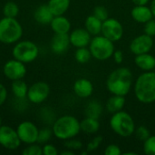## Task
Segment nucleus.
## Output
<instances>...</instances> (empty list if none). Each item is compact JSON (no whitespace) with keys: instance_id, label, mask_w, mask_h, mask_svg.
I'll return each instance as SVG.
<instances>
[{"instance_id":"f257e3e1","label":"nucleus","mask_w":155,"mask_h":155,"mask_svg":"<svg viewBox=\"0 0 155 155\" xmlns=\"http://www.w3.org/2000/svg\"><path fill=\"white\" fill-rule=\"evenodd\" d=\"M133 84V74L130 69L121 67L110 74L106 85L110 93L116 95L125 96Z\"/></svg>"},{"instance_id":"5701e85b","label":"nucleus","mask_w":155,"mask_h":155,"mask_svg":"<svg viewBox=\"0 0 155 155\" xmlns=\"http://www.w3.org/2000/svg\"><path fill=\"white\" fill-rule=\"evenodd\" d=\"M102 25H103V21L98 19L94 15H89L85 20V29L90 33L91 35H99L102 31Z\"/></svg>"},{"instance_id":"6ab92c4d","label":"nucleus","mask_w":155,"mask_h":155,"mask_svg":"<svg viewBox=\"0 0 155 155\" xmlns=\"http://www.w3.org/2000/svg\"><path fill=\"white\" fill-rule=\"evenodd\" d=\"M50 25L54 34H68L71 29V24L69 20L63 15L54 16Z\"/></svg>"},{"instance_id":"ddd939ff","label":"nucleus","mask_w":155,"mask_h":155,"mask_svg":"<svg viewBox=\"0 0 155 155\" xmlns=\"http://www.w3.org/2000/svg\"><path fill=\"white\" fill-rule=\"evenodd\" d=\"M153 45V37L144 34L135 37L132 41L130 45V49L132 53H134L135 55H138V54L149 53Z\"/></svg>"},{"instance_id":"4be33fe9","label":"nucleus","mask_w":155,"mask_h":155,"mask_svg":"<svg viewBox=\"0 0 155 155\" xmlns=\"http://www.w3.org/2000/svg\"><path fill=\"white\" fill-rule=\"evenodd\" d=\"M124 104H125L124 96L114 94V96L108 99L106 103V109L109 113L115 114L119 111H122Z\"/></svg>"},{"instance_id":"cd10ccee","label":"nucleus","mask_w":155,"mask_h":155,"mask_svg":"<svg viewBox=\"0 0 155 155\" xmlns=\"http://www.w3.org/2000/svg\"><path fill=\"white\" fill-rule=\"evenodd\" d=\"M74 56H75V59L78 63L85 64L90 60L92 54H91L90 50L87 49L86 47H80V48H77Z\"/></svg>"},{"instance_id":"20e7f679","label":"nucleus","mask_w":155,"mask_h":155,"mask_svg":"<svg viewBox=\"0 0 155 155\" xmlns=\"http://www.w3.org/2000/svg\"><path fill=\"white\" fill-rule=\"evenodd\" d=\"M23 35L21 24L12 17H3L0 20V42L3 44L17 43Z\"/></svg>"},{"instance_id":"c9c22d12","label":"nucleus","mask_w":155,"mask_h":155,"mask_svg":"<svg viewBox=\"0 0 155 155\" xmlns=\"http://www.w3.org/2000/svg\"><path fill=\"white\" fill-rule=\"evenodd\" d=\"M144 33L150 36H154L155 35V20L151 19L150 21L145 23L144 25Z\"/></svg>"},{"instance_id":"2eb2a0df","label":"nucleus","mask_w":155,"mask_h":155,"mask_svg":"<svg viewBox=\"0 0 155 155\" xmlns=\"http://www.w3.org/2000/svg\"><path fill=\"white\" fill-rule=\"evenodd\" d=\"M70 45L68 34H55L51 42L52 51L56 54H64Z\"/></svg>"},{"instance_id":"c85d7f7f","label":"nucleus","mask_w":155,"mask_h":155,"mask_svg":"<svg viewBox=\"0 0 155 155\" xmlns=\"http://www.w3.org/2000/svg\"><path fill=\"white\" fill-rule=\"evenodd\" d=\"M53 130L49 128H43L39 130L38 137H37V143L40 144H45L52 137L53 135Z\"/></svg>"},{"instance_id":"39448f33","label":"nucleus","mask_w":155,"mask_h":155,"mask_svg":"<svg viewBox=\"0 0 155 155\" xmlns=\"http://www.w3.org/2000/svg\"><path fill=\"white\" fill-rule=\"evenodd\" d=\"M110 125L113 131L122 137H129L135 131L134 119L129 114L123 111L114 114L110 120Z\"/></svg>"},{"instance_id":"f3484780","label":"nucleus","mask_w":155,"mask_h":155,"mask_svg":"<svg viewBox=\"0 0 155 155\" xmlns=\"http://www.w3.org/2000/svg\"><path fill=\"white\" fill-rule=\"evenodd\" d=\"M132 17L138 23H143L150 21L153 19V15L150 7H147L146 5H136L132 10Z\"/></svg>"},{"instance_id":"c03bdc74","label":"nucleus","mask_w":155,"mask_h":155,"mask_svg":"<svg viewBox=\"0 0 155 155\" xmlns=\"http://www.w3.org/2000/svg\"><path fill=\"white\" fill-rule=\"evenodd\" d=\"M124 155H129V154H131V155H135L136 153H124Z\"/></svg>"},{"instance_id":"4c0bfd02","label":"nucleus","mask_w":155,"mask_h":155,"mask_svg":"<svg viewBox=\"0 0 155 155\" xmlns=\"http://www.w3.org/2000/svg\"><path fill=\"white\" fill-rule=\"evenodd\" d=\"M43 154L45 155H57L58 151L56 147L50 143H45L43 147Z\"/></svg>"},{"instance_id":"0eeeda50","label":"nucleus","mask_w":155,"mask_h":155,"mask_svg":"<svg viewBox=\"0 0 155 155\" xmlns=\"http://www.w3.org/2000/svg\"><path fill=\"white\" fill-rule=\"evenodd\" d=\"M12 54L15 59L24 64H27L32 63L37 58L39 49L38 46L31 41H18L14 46Z\"/></svg>"},{"instance_id":"4468645a","label":"nucleus","mask_w":155,"mask_h":155,"mask_svg":"<svg viewBox=\"0 0 155 155\" xmlns=\"http://www.w3.org/2000/svg\"><path fill=\"white\" fill-rule=\"evenodd\" d=\"M70 44L76 48L80 47H86L88 45H90L91 42V35L90 33L84 28H77L74 30L70 35Z\"/></svg>"},{"instance_id":"9d476101","label":"nucleus","mask_w":155,"mask_h":155,"mask_svg":"<svg viewBox=\"0 0 155 155\" xmlns=\"http://www.w3.org/2000/svg\"><path fill=\"white\" fill-rule=\"evenodd\" d=\"M50 94V87L45 82H36L33 84L27 92V99L35 104L45 102Z\"/></svg>"},{"instance_id":"aec40b11","label":"nucleus","mask_w":155,"mask_h":155,"mask_svg":"<svg viewBox=\"0 0 155 155\" xmlns=\"http://www.w3.org/2000/svg\"><path fill=\"white\" fill-rule=\"evenodd\" d=\"M135 64L143 71H152L155 68V57L148 53L138 54L135 57Z\"/></svg>"},{"instance_id":"c756f323","label":"nucleus","mask_w":155,"mask_h":155,"mask_svg":"<svg viewBox=\"0 0 155 155\" xmlns=\"http://www.w3.org/2000/svg\"><path fill=\"white\" fill-rule=\"evenodd\" d=\"M144 153L148 155H155V136H150L143 143Z\"/></svg>"},{"instance_id":"72a5a7b5","label":"nucleus","mask_w":155,"mask_h":155,"mask_svg":"<svg viewBox=\"0 0 155 155\" xmlns=\"http://www.w3.org/2000/svg\"><path fill=\"white\" fill-rule=\"evenodd\" d=\"M64 146L68 150L75 151V150H80L83 147V143L79 140H74L72 138V139L66 140V142L64 143Z\"/></svg>"},{"instance_id":"2f4dec72","label":"nucleus","mask_w":155,"mask_h":155,"mask_svg":"<svg viewBox=\"0 0 155 155\" xmlns=\"http://www.w3.org/2000/svg\"><path fill=\"white\" fill-rule=\"evenodd\" d=\"M135 135L138 140L144 142L145 140H147L150 137V132L145 126H140L137 128V130L135 132Z\"/></svg>"},{"instance_id":"37998d69","label":"nucleus","mask_w":155,"mask_h":155,"mask_svg":"<svg viewBox=\"0 0 155 155\" xmlns=\"http://www.w3.org/2000/svg\"><path fill=\"white\" fill-rule=\"evenodd\" d=\"M151 10H152V12H153V16H155V0H153V2H152V5H151Z\"/></svg>"},{"instance_id":"412c9836","label":"nucleus","mask_w":155,"mask_h":155,"mask_svg":"<svg viewBox=\"0 0 155 155\" xmlns=\"http://www.w3.org/2000/svg\"><path fill=\"white\" fill-rule=\"evenodd\" d=\"M47 5L54 16L63 15L69 8L70 0H49Z\"/></svg>"},{"instance_id":"7ed1b4c3","label":"nucleus","mask_w":155,"mask_h":155,"mask_svg":"<svg viewBox=\"0 0 155 155\" xmlns=\"http://www.w3.org/2000/svg\"><path fill=\"white\" fill-rule=\"evenodd\" d=\"M54 135L60 140H69L75 137L81 131L80 122L72 115L57 118L52 127Z\"/></svg>"},{"instance_id":"9b49d317","label":"nucleus","mask_w":155,"mask_h":155,"mask_svg":"<svg viewBox=\"0 0 155 155\" xmlns=\"http://www.w3.org/2000/svg\"><path fill=\"white\" fill-rule=\"evenodd\" d=\"M103 35L113 42L120 40L124 34V28L121 23L114 18H107L103 22L102 31Z\"/></svg>"},{"instance_id":"dca6fc26","label":"nucleus","mask_w":155,"mask_h":155,"mask_svg":"<svg viewBox=\"0 0 155 155\" xmlns=\"http://www.w3.org/2000/svg\"><path fill=\"white\" fill-rule=\"evenodd\" d=\"M74 91L75 94L81 98H87L92 95L94 86L87 79H79L74 84Z\"/></svg>"},{"instance_id":"6e6552de","label":"nucleus","mask_w":155,"mask_h":155,"mask_svg":"<svg viewBox=\"0 0 155 155\" xmlns=\"http://www.w3.org/2000/svg\"><path fill=\"white\" fill-rule=\"evenodd\" d=\"M16 130L8 125L0 126V145L7 150H16L21 144Z\"/></svg>"},{"instance_id":"f8f14e48","label":"nucleus","mask_w":155,"mask_h":155,"mask_svg":"<svg viewBox=\"0 0 155 155\" xmlns=\"http://www.w3.org/2000/svg\"><path fill=\"white\" fill-rule=\"evenodd\" d=\"M3 73L6 78L15 81L23 79L25 77L26 74V68L24 63L14 58L5 64L3 67Z\"/></svg>"},{"instance_id":"393cba45","label":"nucleus","mask_w":155,"mask_h":155,"mask_svg":"<svg viewBox=\"0 0 155 155\" xmlns=\"http://www.w3.org/2000/svg\"><path fill=\"white\" fill-rule=\"evenodd\" d=\"M80 127L81 130L86 134H95L100 128V124L98 119L86 117L80 123Z\"/></svg>"},{"instance_id":"f704fd0d","label":"nucleus","mask_w":155,"mask_h":155,"mask_svg":"<svg viewBox=\"0 0 155 155\" xmlns=\"http://www.w3.org/2000/svg\"><path fill=\"white\" fill-rule=\"evenodd\" d=\"M102 142H103V137L102 136H96V137H94L87 144V148H86L87 152H93L95 149H97L100 146V144L102 143Z\"/></svg>"},{"instance_id":"b1692460","label":"nucleus","mask_w":155,"mask_h":155,"mask_svg":"<svg viewBox=\"0 0 155 155\" xmlns=\"http://www.w3.org/2000/svg\"><path fill=\"white\" fill-rule=\"evenodd\" d=\"M11 89H12V93L17 99H25L27 96L28 86L26 83L22 79L13 81Z\"/></svg>"},{"instance_id":"79ce46f5","label":"nucleus","mask_w":155,"mask_h":155,"mask_svg":"<svg viewBox=\"0 0 155 155\" xmlns=\"http://www.w3.org/2000/svg\"><path fill=\"white\" fill-rule=\"evenodd\" d=\"M74 152L73 151H71V150H66V151H64V152H62L61 153V155H74Z\"/></svg>"},{"instance_id":"1a4fd4ad","label":"nucleus","mask_w":155,"mask_h":155,"mask_svg":"<svg viewBox=\"0 0 155 155\" xmlns=\"http://www.w3.org/2000/svg\"><path fill=\"white\" fill-rule=\"evenodd\" d=\"M16 132L22 143L25 144L37 143L39 130L34 123L28 121L22 122L17 126Z\"/></svg>"},{"instance_id":"a211bd4d","label":"nucleus","mask_w":155,"mask_h":155,"mask_svg":"<svg viewBox=\"0 0 155 155\" xmlns=\"http://www.w3.org/2000/svg\"><path fill=\"white\" fill-rule=\"evenodd\" d=\"M54 15L47 5H39L34 13L35 20L41 25H50L54 18Z\"/></svg>"},{"instance_id":"e433bc0d","label":"nucleus","mask_w":155,"mask_h":155,"mask_svg":"<svg viewBox=\"0 0 155 155\" xmlns=\"http://www.w3.org/2000/svg\"><path fill=\"white\" fill-rule=\"evenodd\" d=\"M105 155H120L122 154L121 149L118 145L116 144H110L106 147L104 151Z\"/></svg>"},{"instance_id":"f03ea898","label":"nucleus","mask_w":155,"mask_h":155,"mask_svg":"<svg viewBox=\"0 0 155 155\" xmlns=\"http://www.w3.org/2000/svg\"><path fill=\"white\" fill-rule=\"evenodd\" d=\"M134 93L141 103L151 104L155 102V72L147 71L137 78Z\"/></svg>"},{"instance_id":"ea45409f","label":"nucleus","mask_w":155,"mask_h":155,"mask_svg":"<svg viewBox=\"0 0 155 155\" xmlns=\"http://www.w3.org/2000/svg\"><path fill=\"white\" fill-rule=\"evenodd\" d=\"M114 61L117 64H121L124 60V55H123V52L122 51H115L114 53Z\"/></svg>"},{"instance_id":"a18cd8bd","label":"nucleus","mask_w":155,"mask_h":155,"mask_svg":"<svg viewBox=\"0 0 155 155\" xmlns=\"http://www.w3.org/2000/svg\"><path fill=\"white\" fill-rule=\"evenodd\" d=\"M2 124V120H1V115H0V126H1V125H2V124Z\"/></svg>"},{"instance_id":"58836bf2","label":"nucleus","mask_w":155,"mask_h":155,"mask_svg":"<svg viewBox=\"0 0 155 155\" xmlns=\"http://www.w3.org/2000/svg\"><path fill=\"white\" fill-rule=\"evenodd\" d=\"M6 98H7V90L2 84H0V106L4 104V103L6 101Z\"/></svg>"},{"instance_id":"473e14b6","label":"nucleus","mask_w":155,"mask_h":155,"mask_svg":"<svg viewBox=\"0 0 155 155\" xmlns=\"http://www.w3.org/2000/svg\"><path fill=\"white\" fill-rule=\"evenodd\" d=\"M94 15L104 22L108 18V11L104 6H96L94 10Z\"/></svg>"},{"instance_id":"bb28decb","label":"nucleus","mask_w":155,"mask_h":155,"mask_svg":"<svg viewBox=\"0 0 155 155\" xmlns=\"http://www.w3.org/2000/svg\"><path fill=\"white\" fill-rule=\"evenodd\" d=\"M18 13H19V7L15 3L9 1L5 4V5L3 7V14L5 16L15 18L17 16Z\"/></svg>"},{"instance_id":"423d86ee","label":"nucleus","mask_w":155,"mask_h":155,"mask_svg":"<svg viewBox=\"0 0 155 155\" xmlns=\"http://www.w3.org/2000/svg\"><path fill=\"white\" fill-rule=\"evenodd\" d=\"M90 52L92 56L95 59L104 61L109 59L114 53V42L108 38L102 36H95L90 42Z\"/></svg>"},{"instance_id":"a878e982","label":"nucleus","mask_w":155,"mask_h":155,"mask_svg":"<svg viewBox=\"0 0 155 155\" xmlns=\"http://www.w3.org/2000/svg\"><path fill=\"white\" fill-rule=\"evenodd\" d=\"M103 112L102 104L97 101H91L88 103L85 108L86 117H91L94 119H99Z\"/></svg>"},{"instance_id":"7c9ffc66","label":"nucleus","mask_w":155,"mask_h":155,"mask_svg":"<svg viewBox=\"0 0 155 155\" xmlns=\"http://www.w3.org/2000/svg\"><path fill=\"white\" fill-rule=\"evenodd\" d=\"M23 155H42L43 154V148L36 143L28 144L26 148L23 151Z\"/></svg>"},{"instance_id":"a19ab883","label":"nucleus","mask_w":155,"mask_h":155,"mask_svg":"<svg viewBox=\"0 0 155 155\" xmlns=\"http://www.w3.org/2000/svg\"><path fill=\"white\" fill-rule=\"evenodd\" d=\"M136 5H146L150 0H132Z\"/></svg>"}]
</instances>
